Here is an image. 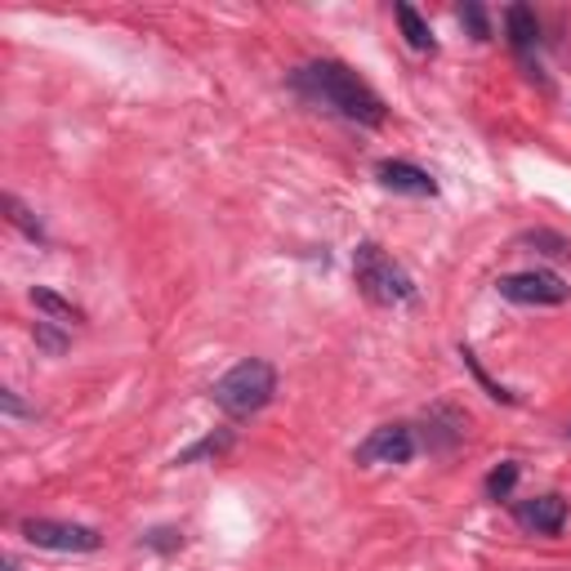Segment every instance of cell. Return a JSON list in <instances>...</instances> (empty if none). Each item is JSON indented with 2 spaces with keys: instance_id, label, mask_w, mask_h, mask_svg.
Masks as SVG:
<instances>
[{
  "instance_id": "obj_1",
  "label": "cell",
  "mask_w": 571,
  "mask_h": 571,
  "mask_svg": "<svg viewBox=\"0 0 571 571\" xmlns=\"http://www.w3.org/2000/svg\"><path fill=\"white\" fill-rule=\"evenodd\" d=\"M291 85H295V94L304 104L326 108V112H336V117H344L353 125H385V117H389L385 99H379L353 68H344L336 59H317V63L295 68Z\"/></svg>"
},
{
  "instance_id": "obj_2",
  "label": "cell",
  "mask_w": 571,
  "mask_h": 571,
  "mask_svg": "<svg viewBox=\"0 0 571 571\" xmlns=\"http://www.w3.org/2000/svg\"><path fill=\"white\" fill-rule=\"evenodd\" d=\"M272 393H277V366L264 362V357L236 362L223 379H215V389H210L215 406H219L223 415H232V420L259 415V411L272 402Z\"/></svg>"
},
{
  "instance_id": "obj_3",
  "label": "cell",
  "mask_w": 571,
  "mask_h": 571,
  "mask_svg": "<svg viewBox=\"0 0 571 571\" xmlns=\"http://www.w3.org/2000/svg\"><path fill=\"white\" fill-rule=\"evenodd\" d=\"M353 277L362 286V295L379 308H402V304H415V281L411 272L385 251V246H375V242H362L357 255H353Z\"/></svg>"
},
{
  "instance_id": "obj_4",
  "label": "cell",
  "mask_w": 571,
  "mask_h": 571,
  "mask_svg": "<svg viewBox=\"0 0 571 571\" xmlns=\"http://www.w3.org/2000/svg\"><path fill=\"white\" fill-rule=\"evenodd\" d=\"M23 540L36 549H54V554H94L104 545V536L85 527V522H59V518H27L23 522Z\"/></svg>"
},
{
  "instance_id": "obj_5",
  "label": "cell",
  "mask_w": 571,
  "mask_h": 571,
  "mask_svg": "<svg viewBox=\"0 0 571 571\" xmlns=\"http://www.w3.org/2000/svg\"><path fill=\"white\" fill-rule=\"evenodd\" d=\"M496 291L509 300V304H536V308H549V304H567V281L549 268H527V272H509L496 281Z\"/></svg>"
},
{
  "instance_id": "obj_6",
  "label": "cell",
  "mask_w": 571,
  "mask_h": 571,
  "mask_svg": "<svg viewBox=\"0 0 571 571\" xmlns=\"http://www.w3.org/2000/svg\"><path fill=\"white\" fill-rule=\"evenodd\" d=\"M415 428L411 424H379L366 434V442L357 447V464L362 469H375V464H406L415 455Z\"/></svg>"
},
{
  "instance_id": "obj_7",
  "label": "cell",
  "mask_w": 571,
  "mask_h": 571,
  "mask_svg": "<svg viewBox=\"0 0 571 571\" xmlns=\"http://www.w3.org/2000/svg\"><path fill=\"white\" fill-rule=\"evenodd\" d=\"M518 527H527L536 536H558L567 527V500L562 496H536V500H518L513 505Z\"/></svg>"
},
{
  "instance_id": "obj_8",
  "label": "cell",
  "mask_w": 571,
  "mask_h": 571,
  "mask_svg": "<svg viewBox=\"0 0 571 571\" xmlns=\"http://www.w3.org/2000/svg\"><path fill=\"white\" fill-rule=\"evenodd\" d=\"M379 183L389 187V193H402V197H438V179L411 166V161H379Z\"/></svg>"
},
{
  "instance_id": "obj_9",
  "label": "cell",
  "mask_w": 571,
  "mask_h": 571,
  "mask_svg": "<svg viewBox=\"0 0 571 571\" xmlns=\"http://www.w3.org/2000/svg\"><path fill=\"white\" fill-rule=\"evenodd\" d=\"M27 300H32L36 313H45V321H59V326H81L85 321V313L72 300H63L59 291H50V286H32Z\"/></svg>"
},
{
  "instance_id": "obj_10",
  "label": "cell",
  "mask_w": 571,
  "mask_h": 571,
  "mask_svg": "<svg viewBox=\"0 0 571 571\" xmlns=\"http://www.w3.org/2000/svg\"><path fill=\"white\" fill-rule=\"evenodd\" d=\"M505 32H509V45L518 54H527L532 45L540 40V23H536V10L532 5H509L505 10Z\"/></svg>"
},
{
  "instance_id": "obj_11",
  "label": "cell",
  "mask_w": 571,
  "mask_h": 571,
  "mask_svg": "<svg viewBox=\"0 0 571 571\" xmlns=\"http://www.w3.org/2000/svg\"><path fill=\"white\" fill-rule=\"evenodd\" d=\"M393 14H398V23H402V36H406L411 50H420V54H434V50H438L434 32H428V23H424L411 5H393Z\"/></svg>"
},
{
  "instance_id": "obj_12",
  "label": "cell",
  "mask_w": 571,
  "mask_h": 571,
  "mask_svg": "<svg viewBox=\"0 0 571 571\" xmlns=\"http://www.w3.org/2000/svg\"><path fill=\"white\" fill-rule=\"evenodd\" d=\"M518 478H522V469H518L513 460L496 464V469L487 473V500H509V496H513V487H518Z\"/></svg>"
},
{
  "instance_id": "obj_13",
  "label": "cell",
  "mask_w": 571,
  "mask_h": 571,
  "mask_svg": "<svg viewBox=\"0 0 571 571\" xmlns=\"http://www.w3.org/2000/svg\"><path fill=\"white\" fill-rule=\"evenodd\" d=\"M5 210H10V223H14L19 232H27V236H32V242H45V228L36 223V215H32V210H27V206H23V202H19L14 193L5 197Z\"/></svg>"
},
{
  "instance_id": "obj_14",
  "label": "cell",
  "mask_w": 571,
  "mask_h": 571,
  "mask_svg": "<svg viewBox=\"0 0 571 571\" xmlns=\"http://www.w3.org/2000/svg\"><path fill=\"white\" fill-rule=\"evenodd\" d=\"M228 447H232V434H219V438L210 434V438H202L197 447H187V451H179V460H174V464H193V460H202V455H223Z\"/></svg>"
},
{
  "instance_id": "obj_15",
  "label": "cell",
  "mask_w": 571,
  "mask_h": 571,
  "mask_svg": "<svg viewBox=\"0 0 571 571\" xmlns=\"http://www.w3.org/2000/svg\"><path fill=\"white\" fill-rule=\"evenodd\" d=\"M522 242H527V246H545V255H554V259H571V242H567V236H558V232H527V236H522Z\"/></svg>"
},
{
  "instance_id": "obj_16",
  "label": "cell",
  "mask_w": 571,
  "mask_h": 571,
  "mask_svg": "<svg viewBox=\"0 0 571 571\" xmlns=\"http://www.w3.org/2000/svg\"><path fill=\"white\" fill-rule=\"evenodd\" d=\"M54 326H59V321H36V326H32V336H36L40 349L63 353V349H68V336H63V330H54Z\"/></svg>"
},
{
  "instance_id": "obj_17",
  "label": "cell",
  "mask_w": 571,
  "mask_h": 571,
  "mask_svg": "<svg viewBox=\"0 0 571 571\" xmlns=\"http://www.w3.org/2000/svg\"><path fill=\"white\" fill-rule=\"evenodd\" d=\"M143 545H148V549H161V554H170V549H179V545H183V536H179L174 527H153L148 536H143Z\"/></svg>"
},
{
  "instance_id": "obj_18",
  "label": "cell",
  "mask_w": 571,
  "mask_h": 571,
  "mask_svg": "<svg viewBox=\"0 0 571 571\" xmlns=\"http://www.w3.org/2000/svg\"><path fill=\"white\" fill-rule=\"evenodd\" d=\"M460 23H469V32L478 36V40H487V36H491V27H487V14H483V5H464V10H460Z\"/></svg>"
},
{
  "instance_id": "obj_19",
  "label": "cell",
  "mask_w": 571,
  "mask_h": 571,
  "mask_svg": "<svg viewBox=\"0 0 571 571\" xmlns=\"http://www.w3.org/2000/svg\"><path fill=\"white\" fill-rule=\"evenodd\" d=\"M0 406H5V415H10V420H19V415H27V406L19 402V393H14V389H0Z\"/></svg>"
},
{
  "instance_id": "obj_20",
  "label": "cell",
  "mask_w": 571,
  "mask_h": 571,
  "mask_svg": "<svg viewBox=\"0 0 571 571\" xmlns=\"http://www.w3.org/2000/svg\"><path fill=\"white\" fill-rule=\"evenodd\" d=\"M5 571H19V562H5Z\"/></svg>"
},
{
  "instance_id": "obj_21",
  "label": "cell",
  "mask_w": 571,
  "mask_h": 571,
  "mask_svg": "<svg viewBox=\"0 0 571 571\" xmlns=\"http://www.w3.org/2000/svg\"><path fill=\"white\" fill-rule=\"evenodd\" d=\"M567 442H571V428H567Z\"/></svg>"
}]
</instances>
